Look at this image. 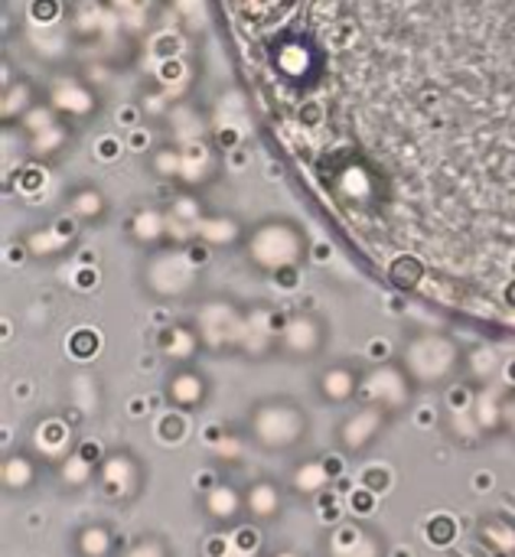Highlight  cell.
<instances>
[{"label": "cell", "mask_w": 515, "mask_h": 557, "mask_svg": "<svg viewBox=\"0 0 515 557\" xmlns=\"http://www.w3.org/2000/svg\"><path fill=\"white\" fill-rule=\"evenodd\" d=\"M72 557H118V535L108 522H82L69 532Z\"/></svg>", "instance_id": "obj_13"}, {"label": "cell", "mask_w": 515, "mask_h": 557, "mask_svg": "<svg viewBox=\"0 0 515 557\" xmlns=\"http://www.w3.org/2000/svg\"><path fill=\"white\" fill-rule=\"evenodd\" d=\"M235 548L242 552V555H255L258 548H261V532L258 529H238L235 532Z\"/></svg>", "instance_id": "obj_22"}, {"label": "cell", "mask_w": 515, "mask_h": 557, "mask_svg": "<svg viewBox=\"0 0 515 557\" xmlns=\"http://www.w3.org/2000/svg\"><path fill=\"white\" fill-rule=\"evenodd\" d=\"M363 392V375L359 369L340 362V366H330L317 375V398L327 405V408H346L359 398Z\"/></svg>", "instance_id": "obj_10"}, {"label": "cell", "mask_w": 515, "mask_h": 557, "mask_svg": "<svg viewBox=\"0 0 515 557\" xmlns=\"http://www.w3.org/2000/svg\"><path fill=\"white\" fill-rule=\"evenodd\" d=\"M52 473H56V483L62 486V490H85L88 483H95V467L88 463V460H82L75 450L72 454H65L62 460H56L52 463Z\"/></svg>", "instance_id": "obj_16"}, {"label": "cell", "mask_w": 515, "mask_h": 557, "mask_svg": "<svg viewBox=\"0 0 515 557\" xmlns=\"http://www.w3.org/2000/svg\"><path fill=\"white\" fill-rule=\"evenodd\" d=\"M118 557H173V548H170V542H167L163 535L147 532V535H140V539H134Z\"/></svg>", "instance_id": "obj_18"}, {"label": "cell", "mask_w": 515, "mask_h": 557, "mask_svg": "<svg viewBox=\"0 0 515 557\" xmlns=\"http://www.w3.org/2000/svg\"><path fill=\"white\" fill-rule=\"evenodd\" d=\"M42 476V460L29 450H13L3 457L0 467V480H3V493L7 496H26L39 486Z\"/></svg>", "instance_id": "obj_12"}, {"label": "cell", "mask_w": 515, "mask_h": 557, "mask_svg": "<svg viewBox=\"0 0 515 557\" xmlns=\"http://www.w3.org/2000/svg\"><path fill=\"white\" fill-rule=\"evenodd\" d=\"M245 512L258 529L281 522V516H284V490H281V483L268 480V476L252 480L245 486Z\"/></svg>", "instance_id": "obj_11"}, {"label": "cell", "mask_w": 515, "mask_h": 557, "mask_svg": "<svg viewBox=\"0 0 515 557\" xmlns=\"http://www.w3.org/2000/svg\"><path fill=\"white\" fill-rule=\"evenodd\" d=\"M372 499H376V493H369V490L359 486V493L350 496V509L359 512V516H369V512H372Z\"/></svg>", "instance_id": "obj_24"}, {"label": "cell", "mask_w": 515, "mask_h": 557, "mask_svg": "<svg viewBox=\"0 0 515 557\" xmlns=\"http://www.w3.org/2000/svg\"><path fill=\"white\" fill-rule=\"evenodd\" d=\"M464 366L461 346L444 333H418L402 349V369L415 385H447Z\"/></svg>", "instance_id": "obj_2"}, {"label": "cell", "mask_w": 515, "mask_h": 557, "mask_svg": "<svg viewBox=\"0 0 515 557\" xmlns=\"http://www.w3.org/2000/svg\"><path fill=\"white\" fill-rule=\"evenodd\" d=\"M389 424H392V414H389L385 408H379V405H372V401H363L356 411H350V414L336 424L333 444H336L340 457H346V460L366 457V454L385 437Z\"/></svg>", "instance_id": "obj_4"}, {"label": "cell", "mask_w": 515, "mask_h": 557, "mask_svg": "<svg viewBox=\"0 0 515 557\" xmlns=\"http://www.w3.org/2000/svg\"><path fill=\"white\" fill-rule=\"evenodd\" d=\"M343 460L346 457H320V460H304L291 470L287 486L294 496L301 499H314L323 496L330 483H336L343 476Z\"/></svg>", "instance_id": "obj_8"}, {"label": "cell", "mask_w": 515, "mask_h": 557, "mask_svg": "<svg viewBox=\"0 0 515 557\" xmlns=\"http://www.w3.org/2000/svg\"><path fill=\"white\" fill-rule=\"evenodd\" d=\"M91 486H95V493H98L101 503L118 506V509H127L147 490V463L131 447H114L98 463Z\"/></svg>", "instance_id": "obj_3"}, {"label": "cell", "mask_w": 515, "mask_h": 557, "mask_svg": "<svg viewBox=\"0 0 515 557\" xmlns=\"http://www.w3.org/2000/svg\"><path fill=\"white\" fill-rule=\"evenodd\" d=\"M320 346H323V333L317 330V323H291L284 336V349H291L297 359H314L320 356Z\"/></svg>", "instance_id": "obj_17"}, {"label": "cell", "mask_w": 515, "mask_h": 557, "mask_svg": "<svg viewBox=\"0 0 515 557\" xmlns=\"http://www.w3.org/2000/svg\"><path fill=\"white\" fill-rule=\"evenodd\" d=\"M199 512H203L206 525L216 529V532L242 529V522L248 519V512H245V490H238V486L229 483V480H219V483L199 499Z\"/></svg>", "instance_id": "obj_6"}, {"label": "cell", "mask_w": 515, "mask_h": 557, "mask_svg": "<svg viewBox=\"0 0 515 557\" xmlns=\"http://www.w3.org/2000/svg\"><path fill=\"white\" fill-rule=\"evenodd\" d=\"M33 444H36L33 454H36L39 460L56 463V460H62L65 454H72V450H69V447H72V428L62 424V421H56V418H49V421H42V424L36 428Z\"/></svg>", "instance_id": "obj_15"}, {"label": "cell", "mask_w": 515, "mask_h": 557, "mask_svg": "<svg viewBox=\"0 0 515 557\" xmlns=\"http://www.w3.org/2000/svg\"><path fill=\"white\" fill-rule=\"evenodd\" d=\"M75 454H78L82 460H88V463H91V467L98 470V463L105 460V454H108V450H105V447H101L98 441H78Z\"/></svg>", "instance_id": "obj_23"}, {"label": "cell", "mask_w": 515, "mask_h": 557, "mask_svg": "<svg viewBox=\"0 0 515 557\" xmlns=\"http://www.w3.org/2000/svg\"><path fill=\"white\" fill-rule=\"evenodd\" d=\"M477 542L493 557H515V519L483 516L477 522Z\"/></svg>", "instance_id": "obj_14"}, {"label": "cell", "mask_w": 515, "mask_h": 557, "mask_svg": "<svg viewBox=\"0 0 515 557\" xmlns=\"http://www.w3.org/2000/svg\"><path fill=\"white\" fill-rule=\"evenodd\" d=\"M327 557H385V539L376 529L346 522L333 529L327 542Z\"/></svg>", "instance_id": "obj_9"}, {"label": "cell", "mask_w": 515, "mask_h": 557, "mask_svg": "<svg viewBox=\"0 0 515 557\" xmlns=\"http://www.w3.org/2000/svg\"><path fill=\"white\" fill-rule=\"evenodd\" d=\"M157 437L163 444H180L186 437V414L180 411H167L160 421H157Z\"/></svg>", "instance_id": "obj_19"}, {"label": "cell", "mask_w": 515, "mask_h": 557, "mask_svg": "<svg viewBox=\"0 0 515 557\" xmlns=\"http://www.w3.org/2000/svg\"><path fill=\"white\" fill-rule=\"evenodd\" d=\"M278 557H297V555H291V552H287V555H278Z\"/></svg>", "instance_id": "obj_25"}, {"label": "cell", "mask_w": 515, "mask_h": 557, "mask_svg": "<svg viewBox=\"0 0 515 557\" xmlns=\"http://www.w3.org/2000/svg\"><path fill=\"white\" fill-rule=\"evenodd\" d=\"M363 401H372L379 408H385L392 418L402 414L405 408H412L415 398V382L408 379V372L402 366H379L363 379Z\"/></svg>", "instance_id": "obj_5"}, {"label": "cell", "mask_w": 515, "mask_h": 557, "mask_svg": "<svg viewBox=\"0 0 515 557\" xmlns=\"http://www.w3.org/2000/svg\"><path fill=\"white\" fill-rule=\"evenodd\" d=\"M310 414L291 395H268L258 398L242 421L245 441L261 454H294L310 441Z\"/></svg>", "instance_id": "obj_1"}, {"label": "cell", "mask_w": 515, "mask_h": 557, "mask_svg": "<svg viewBox=\"0 0 515 557\" xmlns=\"http://www.w3.org/2000/svg\"><path fill=\"white\" fill-rule=\"evenodd\" d=\"M359 483H363V490H369V493H385L389 486H392V476H389V470H382V467H369L363 476H359Z\"/></svg>", "instance_id": "obj_20"}, {"label": "cell", "mask_w": 515, "mask_h": 557, "mask_svg": "<svg viewBox=\"0 0 515 557\" xmlns=\"http://www.w3.org/2000/svg\"><path fill=\"white\" fill-rule=\"evenodd\" d=\"M209 379L206 372L193 369V366H183V369H173L163 382V398L170 405V411H180V414H196L209 405Z\"/></svg>", "instance_id": "obj_7"}, {"label": "cell", "mask_w": 515, "mask_h": 557, "mask_svg": "<svg viewBox=\"0 0 515 557\" xmlns=\"http://www.w3.org/2000/svg\"><path fill=\"white\" fill-rule=\"evenodd\" d=\"M451 539H454V522L451 519H434L428 525V542L431 545H451Z\"/></svg>", "instance_id": "obj_21"}]
</instances>
